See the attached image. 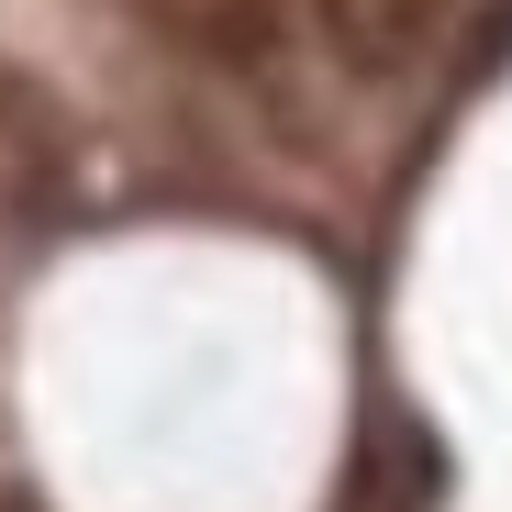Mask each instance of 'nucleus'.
<instances>
[{
  "instance_id": "f03ea898",
  "label": "nucleus",
  "mask_w": 512,
  "mask_h": 512,
  "mask_svg": "<svg viewBox=\"0 0 512 512\" xmlns=\"http://www.w3.org/2000/svg\"><path fill=\"white\" fill-rule=\"evenodd\" d=\"M290 12H301L312 67H334V90L401 101L412 78H435V67L468 45L479 0H290Z\"/></svg>"
},
{
  "instance_id": "f257e3e1",
  "label": "nucleus",
  "mask_w": 512,
  "mask_h": 512,
  "mask_svg": "<svg viewBox=\"0 0 512 512\" xmlns=\"http://www.w3.org/2000/svg\"><path fill=\"white\" fill-rule=\"evenodd\" d=\"M123 12L179 56L190 78H212L223 101H245V123L268 145H334V78L301 45L290 0H123Z\"/></svg>"
}]
</instances>
